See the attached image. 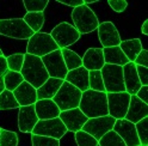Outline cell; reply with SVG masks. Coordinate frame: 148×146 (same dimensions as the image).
I'll list each match as a JSON object with an SVG mask.
<instances>
[{
	"instance_id": "obj_1",
	"label": "cell",
	"mask_w": 148,
	"mask_h": 146,
	"mask_svg": "<svg viewBox=\"0 0 148 146\" xmlns=\"http://www.w3.org/2000/svg\"><path fill=\"white\" fill-rule=\"evenodd\" d=\"M79 109L87 118L109 115L106 92L93 91L90 89L84 91L81 95Z\"/></svg>"
},
{
	"instance_id": "obj_2",
	"label": "cell",
	"mask_w": 148,
	"mask_h": 146,
	"mask_svg": "<svg viewBox=\"0 0 148 146\" xmlns=\"http://www.w3.org/2000/svg\"><path fill=\"white\" fill-rule=\"evenodd\" d=\"M21 73L24 81L31 84L35 89H38L49 79V74L43 65L42 59L26 53L24 54V63Z\"/></svg>"
},
{
	"instance_id": "obj_3",
	"label": "cell",
	"mask_w": 148,
	"mask_h": 146,
	"mask_svg": "<svg viewBox=\"0 0 148 146\" xmlns=\"http://www.w3.org/2000/svg\"><path fill=\"white\" fill-rule=\"evenodd\" d=\"M72 19L75 28L80 35H85L98 29L99 21L96 13L87 5H81L72 11Z\"/></svg>"
},
{
	"instance_id": "obj_4",
	"label": "cell",
	"mask_w": 148,
	"mask_h": 146,
	"mask_svg": "<svg viewBox=\"0 0 148 146\" xmlns=\"http://www.w3.org/2000/svg\"><path fill=\"white\" fill-rule=\"evenodd\" d=\"M81 95L82 92L79 89L69 84L68 81L63 80L61 87L59 89L56 95L53 97V101L56 103L61 112H64V110H69V109L79 108Z\"/></svg>"
},
{
	"instance_id": "obj_5",
	"label": "cell",
	"mask_w": 148,
	"mask_h": 146,
	"mask_svg": "<svg viewBox=\"0 0 148 146\" xmlns=\"http://www.w3.org/2000/svg\"><path fill=\"white\" fill-rule=\"evenodd\" d=\"M60 49L58 44L55 43L50 34L47 32H36L31 39L27 40L26 45V54H31V55L43 58L49 53H53L55 50Z\"/></svg>"
},
{
	"instance_id": "obj_6",
	"label": "cell",
	"mask_w": 148,
	"mask_h": 146,
	"mask_svg": "<svg viewBox=\"0 0 148 146\" xmlns=\"http://www.w3.org/2000/svg\"><path fill=\"white\" fill-rule=\"evenodd\" d=\"M34 31L26 25L23 18L0 19V35L17 40H29L34 36Z\"/></svg>"
},
{
	"instance_id": "obj_7",
	"label": "cell",
	"mask_w": 148,
	"mask_h": 146,
	"mask_svg": "<svg viewBox=\"0 0 148 146\" xmlns=\"http://www.w3.org/2000/svg\"><path fill=\"white\" fill-rule=\"evenodd\" d=\"M101 77L104 81L105 92H124L125 86L123 81V68L122 66L116 65H109L105 63L103 68L100 70Z\"/></svg>"
},
{
	"instance_id": "obj_8",
	"label": "cell",
	"mask_w": 148,
	"mask_h": 146,
	"mask_svg": "<svg viewBox=\"0 0 148 146\" xmlns=\"http://www.w3.org/2000/svg\"><path fill=\"white\" fill-rule=\"evenodd\" d=\"M50 36L55 41V43L58 44V47L60 49H63V48H68L69 45L75 43L80 39L81 35L74 28V25L67 22H62L51 30Z\"/></svg>"
},
{
	"instance_id": "obj_9",
	"label": "cell",
	"mask_w": 148,
	"mask_h": 146,
	"mask_svg": "<svg viewBox=\"0 0 148 146\" xmlns=\"http://www.w3.org/2000/svg\"><path fill=\"white\" fill-rule=\"evenodd\" d=\"M67 132L68 131L66 126L63 125V122L61 121V118L55 117V118H50V120H38V122L34 127L31 134L50 136V138L60 140Z\"/></svg>"
},
{
	"instance_id": "obj_10",
	"label": "cell",
	"mask_w": 148,
	"mask_h": 146,
	"mask_svg": "<svg viewBox=\"0 0 148 146\" xmlns=\"http://www.w3.org/2000/svg\"><path fill=\"white\" fill-rule=\"evenodd\" d=\"M108 98V110L109 115L116 120H122L125 117L129 102H130V95L128 92H111L106 94Z\"/></svg>"
},
{
	"instance_id": "obj_11",
	"label": "cell",
	"mask_w": 148,
	"mask_h": 146,
	"mask_svg": "<svg viewBox=\"0 0 148 146\" xmlns=\"http://www.w3.org/2000/svg\"><path fill=\"white\" fill-rule=\"evenodd\" d=\"M41 59L43 61V65L45 70H47L49 77L64 80V78H66L68 73V70L66 67V63L63 61L61 49L49 53Z\"/></svg>"
},
{
	"instance_id": "obj_12",
	"label": "cell",
	"mask_w": 148,
	"mask_h": 146,
	"mask_svg": "<svg viewBox=\"0 0 148 146\" xmlns=\"http://www.w3.org/2000/svg\"><path fill=\"white\" fill-rule=\"evenodd\" d=\"M115 122H116V118H114L110 115L93 117V118H88L81 129L91 134L97 140H99L101 136L106 134L109 131H112Z\"/></svg>"
},
{
	"instance_id": "obj_13",
	"label": "cell",
	"mask_w": 148,
	"mask_h": 146,
	"mask_svg": "<svg viewBox=\"0 0 148 146\" xmlns=\"http://www.w3.org/2000/svg\"><path fill=\"white\" fill-rule=\"evenodd\" d=\"M98 37L103 48L109 47H117L121 43V35H119L117 28L111 22L99 23L98 26Z\"/></svg>"
},
{
	"instance_id": "obj_14",
	"label": "cell",
	"mask_w": 148,
	"mask_h": 146,
	"mask_svg": "<svg viewBox=\"0 0 148 146\" xmlns=\"http://www.w3.org/2000/svg\"><path fill=\"white\" fill-rule=\"evenodd\" d=\"M112 131H115L122 138L127 146H141L140 140L136 133L135 123L122 118V120H116Z\"/></svg>"
},
{
	"instance_id": "obj_15",
	"label": "cell",
	"mask_w": 148,
	"mask_h": 146,
	"mask_svg": "<svg viewBox=\"0 0 148 146\" xmlns=\"http://www.w3.org/2000/svg\"><path fill=\"white\" fill-rule=\"evenodd\" d=\"M59 117L61 118L63 125L66 126L67 131L72 132V133H77L78 131H80L82 127H84V125L86 123V121L88 120L79 108L61 112Z\"/></svg>"
},
{
	"instance_id": "obj_16",
	"label": "cell",
	"mask_w": 148,
	"mask_h": 146,
	"mask_svg": "<svg viewBox=\"0 0 148 146\" xmlns=\"http://www.w3.org/2000/svg\"><path fill=\"white\" fill-rule=\"evenodd\" d=\"M18 110V128L22 133H31L36 123L38 122V117L35 112V104L19 107Z\"/></svg>"
},
{
	"instance_id": "obj_17",
	"label": "cell",
	"mask_w": 148,
	"mask_h": 146,
	"mask_svg": "<svg viewBox=\"0 0 148 146\" xmlns=\"http://www.w3.org/2000/svg\"><path fill=\"white\" fill-rule=\"evenodd\" d=\"M122 68H123V81L125 86V92H128L130 96H134L142 86L140 83V79L137 77L136 65L134 62H128Z\"/></svg>"
},
{
	"instance_id": "obj_18",
	"label": "cell",
	"mask_w": 148,
	"mask_h": 146,
	"mask_svg": "<svg viewBox=\"0 0 148 146\" xmlns=\"http://www.w3.org/2000/svg\"><path fill=\"white\" fill-rule=\"evenodd\" d=\"M82 60V67L90 71H100L105 65L103 48H90L85 52Z\"/></svg>"
},
{
	"instance_id": "obj_19",
	"label": "cell",
	"mask_w": 148,
	"mask_h": 146,
	"mask_svg": "<svg viewBox=\"0 0 148 146\" xmlns=\"http://www.w3.org/2000/svg\"><path fill=\"white\" fill-rule=\"evenodd\" d=\"M148 116V104L143 103L141 99H138L135 95L130 96V102H129L128 112L125 115V120L133 123H137L140 120Z\"/></svg>"
},
{
	"instance_id": "obj_20",
	"label": "cell",
	"mask_w": 148,
	"mask_h": 146,
	"mask_svg": "<svg viewBox=\"0 0 148 146\" xmlns=\"http://www.w3.org/2000/svg\"><path fill=\"white\" fill-rule=\"evenodd\" d=\"M35 112L38 120H50L59 117L61 110L53 99H38L35 103Z\"/></svg>"
},
{
	"instance_id": "obj_21",
	"label": "cell",
	"mask_w": 148,
	"mask_h": 146,
	"mask_svg": "<svg viewBox=\"0 0 148 146\" xmlns=\"http://www.w3.org/2000/svg\"><path fill=\"white\" fill-rule=\"evenodd\" d=\"M13 95L21 107L31 105L37 102V90L29 83L23 81L14 91Z\"/></svg>"
},
{
	"instance_id": "obj_22",
	"label": "cell",
	"mask_w": 148,
	"mask_h": 146,
	"mask_svg": "<svg viewBox=\"0 0 148 146\" xmlns=\"http://www.w3.org/2000/svg\"><path fill=\"white\" fill-rule=\"evenodd\" d=\"M64 80L68 81L69 84L74 85L77 89H79L81 92L88 90V71L85 67H78L75 70L68 71Z\"/></svg>"
},
{
	"instance_id": "obj_23",
	"label": "cell",
	"mask_w": 148,
	"mask_h": 146,
	"mask_svg": "<svg viewBox=\"0 0 148 146\" xmlns=\"http://www.w3.org/2000/svg\"><path fill=\"white\" fill-rule=\"evenodd\" d=\"M62 83H63L62 79L49 77V79L45 81L42 86L36 89L37 90V101H38V99H53V97L56 95L59 89L61 87Z\"/></svg>"
},
{
	"instance_id": "obj_24",
	"label": "cell",
	"mask_w": 148,
	"mask_h": 146,
	"mask_svg": "<svg viewBox=\"0 0 148 146\" xmlns=\"http://www.w3.org/2000/svg\"><path fill=\"white\" fill-rule=\"evenodd\" d=\"M103 54H104V61L109 65H116V66H124L129 62L127 56L123 54V52L117 47H109V48H103Z\"/></svg>"
},
{
	"instance_id": "obj_25",
	"label": "cell",
	"mask_w": 148,
	"mask_h": 146,
	"mask_svg": "<svg viewBox=\"0 0 148 146\" xmlns=\"http://www.w3.org/2000/svg\"><path fill=\"white\" fill-rule=\"evenodd\" d=\"M119 48H121L123 54L127 56L129 62H134L136 56L143 49L140 39H132V40L121 41V43H119Z\"/></svg>"
},
{
	"instance_id": "obj_26",
	"label": "cell",
	"mask_w": 148,
	"mask_h": 146,
	"mask_svg": "<svg viewBox=\"0 0 148 146\" xmlns=\"http://www.w3.org/2000/svg\"><path fill=\"white\" fill-rule=\"evenodd\" d=\"M24 22L26 25L36 34L40 32L44 24V13L43 12H26L24 16Z\"/></svg>"
},
{
	"instance_id": "obj_27",
	"label": "cell",
	"mask_w": 148,
	"mask_h": 146,
	"mask_svg": "<svg viewBox=\"0 0 148 146\" xmlns=\"http://www.w3.org/2000/svg\"><path fill=\"white\" fill-rule=\"evenodd\" d=\"M61 53H62L63 61H64V63H66V67H67L68 71L75 70V68L82 66L81 56H79L75 52H73L68 48H63V49H61Z\"/></svg>"
},
{
	"instance_id": "obj_28",
	"label": "cell",
	"mask_w": 148,
	"mask_h": 146,
	"mask_svg": "<svg viewBox=\"0 0 148 146\" xmlns=\"http://www.w3.org/2000/svg\"><path fill=\"white\" fill-rule=\"evenodd\" d=\"M24 81V78L21 72H13V71H7L4 77V85L5 89L8 91H13L19 86Z\"/></svg>"
},
{
	"instance_id": "obj_29",
	"label": "cell",
	"mask_w": 148,
	"mask_h": 146,
	"mask_svg": "<svg viewBox=\"0 0 148 146\" xmlns=\"http://www.w3.org/2000/svg\"><path fill=\"white\" fill-rule=\"evenodd\" d=\"M21 105L18 104L17 99L12 91L4 90L0 94V110H7V109H18Z\"/></svg>"
},
{
	"instance_id": "obj_30",
	"label": "cell",
	"mask_w": 148,
	"mask_h": 146,
	"mask_svg": "<svg viewBox=\"0 0 148 146\" xmlns=\"http://www.w3.org/2000/svg\"><path fill=\"white\" fill-rule=\"evenodd\" d=\"M99 146H127L122 138L115 131H109L98 140Z\"/></svg>"
},
{
	"instance_id": "obj_31",
	"label": "cell",
	"mask_w": 148,
	"mask_h": 146,
	"mask_svg": "<svg viewBox=\"0 0 148 146\" xmlns=\"http://www.w3.org/2000/svg\"><path fill=\"white\" fill-rule=\"evenodd\" d=\"M88 86H90V90L105 92L104 81H103V77H101L100 71H90L88 72Z\"/></svg>"
},
{
	"instance_id": "obj_32",
	"label": "cell",
	"mask_w": 148,
	"mask_h": 146,
	"mask_svg": "<svg viewBox=\"0 0 148 146\" xmlns=\"http://www.w3.org/2000/svg\"><path fill=\"white\" fill-rule=\"evenodd\" d=\"M135 128L141 146H148V116L135 123Z\"/></svg>"
},
{
	"instance_id": "obj_33",
	"label": "cell",
	"mask_w": 148,
	"mask_h": 146,
	"mask_svg": "<svg viewBox=\"0 0 148 146\" xmlns=\"http://www.w3.org/2000/svg\"><path fill=\"white\" fill-rule=\"evenodd\" d=\"M0 146H18L17 133L0 127Z\"/></svg>"
},
{
	"instance_id": "obj_34",
	"label": "cell",
	"mask_w": 148,
	"mask_h": 146,
	"mask_svg": "<svg viewBox=\"0 0 148 146\" xmlns=\"http://www.w3.org/2000/svg\"><path fill=\"white\" fill-rule=\"evenodd\" d=\"M6 62L8 71L21 72L24 63V54L17 53V54H12L10 56H6Z\"/></svg>"
},
{
	"instance_id": "obj_35",
	"label": "cell",
	"mask_w": 148,
	"mask_h": 146,
	"mask_svg": "<svg viewBox=\"0 0 148 146\" xmlns=\"http://www.w3.org/2000/svg\"><path fill=\"white\" fill-rule=\"evenodd\" d=\"M74 134H75V141L78 146H97L98 145V140L93 138L91 134L86 133L85 131L80 129Z\"/></svg>"
},
{
	"instance_id": "obj_36",
	"label": "cell",
	"mask_w": 148,
	"mask_h": 146,
	"mask_svg": "<svg viewBox=\"0 0 148 146\" xmlns=\"http://www.w3.org/2000/svg\"><path fill=\"white\" fill-rule=\"evenodd\" d=\"M24 7L27 12H43L48 6V0H23Z\"/></svg>"
},
{
	"instance_id": "obj_37",
	"label": "cell",
	"mask_w": 148,
	"mask_h": 146,
	"mask_svg": "<svg viewBox=\"0 0 148 146\" xmlns=\"http://www.w3.org/2000/svg\"><path fill=\"white\" fill-rule=\"evenodd\" d=\"M32 146H60V140L50 136L31 134Z\"/></svg>"
},
{
	"instance_id": "obj_38",
	"label": "cell",
	"mask_w": 148,
	"mask_h": 146,
	"mask_svg": "<svg viewBox=\"0 0 148 146\" xmlns=\"http://www.w3.org/2000/svg\"><path fill=\"white\" fill-rule=\"evenodd\" d=\"M8 71L7 68V62H6V56H0V94L5 90L4 85V77L5 73Z\"/></svg>"
},
{
	"instance_id": "obj_39",
	"label": "cell",
	"mask_w": 148,
	"mask_h": 146,
	"mask_svg": "<svg viewBox=\"0 0 148 146\" xmlns=\"http://www.w3.org/2000/svg\"><path fill=\"white\" fill-rule=\"evenodd\" d=\"M108 4L110 5V7L112 8L115 12H118V13L123 12L128 6V3L125 0H109Z\"/></svg>"
},
{
	"instance_id": "obj_40",
	"label": "cell",
	"mask_w": 148,
	"mask_h": 146,
	"mask_svg": "<svg viewBox=\"0 0 148 146\" xmlns=\"http://www.w3.org/2000/svg\"><path fill=\"white\" fill-rule=\"evenodd\" d=\"M136 72H137V77H138V79H140L141 85L142 86H148V68L136 65Z\"/></svg>"
},
{
	"instance_id": "obj_41",
	"label": "cell",
	"mask_w": 148,
	"mask_h": 146,
	"mask_svg": "<svg viewBox=\"0 0 148 146\" xmlns=\"http://www.w3.org/2000/svg\"><path fill=\"white\" fill-rule=\"evenodd\" d=\"M134 63H135V65H137V66H143V67L148 68V50L142 49L140 52V54L136 56Z\"/></svg>"
},
{
	"instance_id": "obj_42",
	"label": "cell",
	"mask_w": 148,
	"mask_h": 146,
	"mask_svg": "<svg viewBox=\"0 0 148 146\" xmlns=\"http://www.w3.org/2000/svg\"><path fill=\"white\" fill-rule=\"evenodd\" d=\"M138 99H141V101L146 104H148V86H141L140 90L136 92L135 95Z\"/></svg>"
},
{
	"instance_id": "obj_43",
	"label": "cell",
	"mask_w": 148,
	"mask_h": 146,
	"mask_svg": "<svg viewBox=\"0 0 148 146\" xmlns=\"http://www.w3.org/2000/svg\"><path fill=\"white\" fill-rule=\"evenodd\" d=\"M58 3L63 4V5H67V6H71L73 8H75L78 6H81V5H85L84 0H58Z\"/></svg>"
},
{
	"instance_id": "obj_44",
	"label": "cell",
	"mask_w": 148,
	"mask_h": 146,
	"mask_svg": "<svg viewBox=\"0 0 148 146\" xmlns=\"http://www.w3.org/2000/svg\"><path fill=\"white\" fill-rule=\"evenodd\" d=\"M141 31L143 35H148V19H146L142 24V28H141Z\"/></svg>"
},
{
	"instance_id": "obj_45",
	"label": "cell",
	"mask_w": 148,
	"mask_h": 146,
	"mask_svg": "<svg viewBox=\"0 0 148 146\" xmlns=\"http://www.w3.org/2000/svg\"><path fill=\"white\" fill-rule=\"evenodd\" d=\"M0 56H5L4 53H3V50H1V48H0Z\"/></svg>"
},
{
	"instance_id": "obj_46",
	"label": "cell",
	"mask_w": 148,
	"mask_h": 146,
	"mask_svg": "<svg viewBox=\"0 0 148 146\" xmlns=\"http://www.w3.org/2000/svg\"><path fill=\"white\" fill-rule=\"evenodd\" d=\"M97 146H99V145H97Z\"/></svg>"
}]
</instances>
